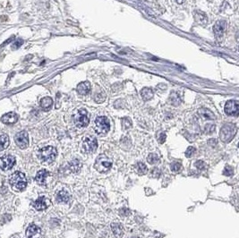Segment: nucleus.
I'll list each match as a JSON object with an SVG mask.
<instances>
[{
  "label": "nucleus",
  "instance_id": "nucleus-1",
  "mask_svg": "<svg viewBox=\"0 0 239 238\" xmlns=\"http://www.w3.org/2000/svg\"><path fill=\"white\" fill-rule=\"evenodd\" d=\"M10 184L13 189L17 191H24L27 186V180L24 174L19 171L13 173L10 177Z\"/></svg>",
  "mask_w": 239,
  "mask_h": 238
},
{
  "label": "nucleus",
  "instance_id": "nucleus-2",
  "mask_svg": "<svg viewBox=\"0 0 239 238\" xmlns=\"http://www.w3.org/2000/svg\"><path fill=\"white\" fill-rule=\"evenodd\" d=\"M237 133V126L234 124H226L222 126L219 138L223 142H229Z\"/></svg>",
  "mask_w": 239,
  "mask_h": 238
},
{
  "label": "nucleus",
  "instance_id": "nucleus-3",
  "mask_svg": "<svg viewBox=\"0 0 239 238\" xmlns=\"http://www.w3.org/2000/svg\"><path fill=\"white\" fill-rule=\"evenodd\" d=\"M94 168L98 172L102 174L108 172L112 168V161L106 155H100L94 163Z\"/></svg>",
  "mask_w": 239,
  "mask_h": 238
},
{
  "label": "nucleus",
  "instance_id": "nucleus-4",
  "mask_svg": "<svg viewBox=\"0 0 239 238\" xmlns=\"http://www.w3.org/2000/svg\"><path fill=\"white\" fill-rule=\"evenodd\" d=\"M57 155V151L56 148L52 146H46L42 149H40L39 151V157L40 159L47 163H50L55 160Z\"/></svg>",
  "mask_w": 239,
  "mask_h": 238
},
{
  "label": "nucleus",
  "instance_id": "nucleus-5",
  "mask_svg": "<svg viewBox=\"0 0 239 238\" xmlns=\"http://www.w3.org/2000/svg\"><path fill=\"white\" fill-rule=\"evenodd\" d=\"M96 133L102 135L106 134L110 130V124L108 119L106 117H98L95 119V126H94Z\"/></svg>",
  "mask_w": 239,
  "mask_h": 238
},
{
  "label": "nucleus",
  "instance_id": "nucleus-6",
  "mask_svg": "<svg viewBox=\"0 0 239 238\" xmlns=\"http://www.w3.org/2000/svg\"><path fill=\"white\" fill-rule=\"evenodd\" d=\"M74 124L79 128L87 126L90 122L88 112L84 108H81L79 110H77V112L74 116Z\"/></svg>",
  "mask_w": 239,
  "mask_h": 238
},
{
  "label": "nucleus",
  "instance_id": "nucleus-7",
  "mask_svg": "<svg viewBox=\"0 0 239 238\" xmlns=\"http://www.w3.org/2000/svg\"><path fill=\"white\" fill-rule=\"evenodd\" d=\"M81 148L85 153H92L98 148L97 139L93 136L84 137L81 142Z\"/></svg>",
  "mask_w": 239,
  "mask_h": 238
},
{
  "label": "nucleus",
  "instance_id": "nucleus-8",
  "mask_svg": "<svg viewBox=\"0 0 239 238\" xmlns=\"http://www.w3.org/2000/svg\"><path fill=\"white\" fill-rule=\"evenodd\" d=\"M225 113L227 116H238L239 104L237 100H228L225 105Z\"/></svg>",
  "mask_w": 239,
  "mask_h": 238
},
{
  "label": "nucleus",
  "instance_id": "nucleus-9",
  "mask_svg": "<svg viewBox=\"0 0 239 238\" xmlns=\"http://www.w3.org/2000/svg\"><path fill=\"white\" fill-rule=\"evenodd\" d=\"M15 165V159L12 155H5L0 159V168L6 171L13 168V167Z\"/></svg>",
  "mask_w": 239,
  "mask_h": 238
},
{
  "label": "nucleus",
  "instance_id": "nucleus-10",
  "mask_svg": "<svg viewBox=\"0 0 239 238\" xmlns=\"http://www.w3.org/2000/svg\"><path fill=\"white\" fill-rule=\"evenodd\" d=\"M15 142L20 149H26L29 145V135L25 131L18 132L15 135Z\"/></svg>",
  "mask_w": 239,
  "mask_h": 238
},
{
  "label": "nucleus",
  "instance_id": "nucleus-11",
  "mask_svg": "<svg viewBox=\"0 0 239 238\" xmlns=\"http://www.w3.org/2000/svg\"><path fill=\"white\" fill-rule=\"evenodd\" d=\"M226 27H227V23L226 21H224V20L218 21L213 26V31H214L215 35L217 37H222L226 31Z\"/></svg>",
  "mask_w": 239,
  "mask_h": 238
},
{
  "label": "nucleus",
  "instance_id": "nucleus-12",
  "mask_svg": "<svg viewBox=\"0 0 239 238\" xmlns=\"http://www.w3.org/2000/svg\"><path fill=\"white\" fill-rule=\"evenodd\" d=\"M1 121L5 124H13L18 121V115L14 112H9L1 117Z\"/></svg>",
  "mask_w": 239,
  "mask_h": 238
},
{
  "label": "nucleus",
  "instance_id": "nucleus-13",
  "mask_svg": "<svg viewBox=\"0 0 239 238\" xmlns=\"http://www.w3.org/2000/svg\"><path fill=\"white\" fill-rule=\"evenodd\" d=\"M49 200L45 198L44 196H41L34 201L33 206L37 211H44L49 207Z\"/></svg>",
  "mask_w": 239,
  "mask_h": 238
},
{
  "label": "nucleus",
  "instance_id": "nucleus-14",
  "mask_svg": "<svg viewBox=\"0 0 239 238\" xmlns=\"http://www.w3.org/2000/svg\"><path fill=\"white\" fill-rule=\"evenodd\" d=\"M27 238H40V229L36 225L31 224L28 226L26 230Z\"/></svg>",
  "mask_w": 239,
  "mask_h": 238
},
{
  "label": "nucleus",
  "instance_id": "nucleus-15",
  "mask_svg": "<svg viewBox=\"0 0 239 238\" xmlns=\"http://www.w3.org/2000/svg\"><path fill=\"white\" fill-rule=\"evenodd\" d=\"M92 90V86H91V83L87 81H82V82H80L77 86V92L79 93L80 95H87L89 94L90 92Z\"/></svg>",
  "mask_w": 239,
  "mask_h": 238
},
{
  "label": "nucleus",
  "instance_id": "nucleus-16",
  "mask_svg": "<svg viewBox=\"0 0 239 238\" xmlns=\"http://www.w3.org/2000/svg\"><path fill=\"white\" fill-rule=\"evenodd\" d=\"M49 175V172L46 169H41L39 172L37 173L36 176H35V180L39 185H45L46 184V180L47 177Z\"/></svg>",
  "mask_w": 239,
  "mask_h": 238
},
{
  "label": "nucleus",
  "instance_id": "nucleus-17",
  "mask_svg": "<svg viewBox=\"0 0 239 238\" xmlns=\"http://www.w3.org/2000/svg\"><path fill=\"white\" fill-rule=\"evenodd\" d=\"M106 97L107 95L105 92L100 87H98V91H95V92L93 94V99L97 103H102L103 101H105Z\"/></svg>",
  "mask_w": 239,
  "mask_h": 238
},
{
  "label": "nucleus",
  "instance_id": "nucleus-18",
  "mask_svg": "<svg viewBox=\"0 0 239 238\" xmlns=\"http://www.w3.org/2000/svg\"><path fill=\"white\" fill-rule=\"evenodd\" d=\"M52 105H53V99L50 97H45V98L40 99V106L45 111L49 110L51 108Z\"/></svg>",
  "mask_w": 239,
  "mask_h": 238
},
{
  "label": "nucleus",
  "instance_id": "nucleus-19",
  "mask_svg": "<svg viewBox=\"0 0 239 238\" xmlns=\"http://www.w3.org/2000/svg\"><path fill=\"white\" fill-rule=\"evenodd\" d=\"M194 19L198 23L201 24V25H206L207 22H208L207 15L201 11H195L194 12Z\"/></svg>",
  "mask_w": 239,
  "mask_h": 238
},
{
  "label": "nucleus",
  "instance_id": "nucleus-20",
  "mask_svg": "<svg viewBox=\"0 0 239 238\" xmlns=\"http://www.w3.org/2000/svg\"><path fill=\"white\" fill-rule=\"evenodd\" d=\"M198 114L200 115V117H201L202 118L208 119V120H214L216 118L215 115L213 114L212 111H211L208 108H200L198 111Z\"/></svg>",
  "mask_w": 239,
  "mask_h": 238
},
{
  "label": "nucleus",
  "instance_id": "nucleus-21",
  "mask_svg": "<svg viewBox=\"0 0 239 238\" xmlns=\"http://www.w3.org/2000/svg\"><path fill=\"white\" fill-rule=\"evenodd\" d=\"M111 228L114 236L117 238H121L124 235V227L120 223H112Z\"/></svg>",
  "mask_w": 239,
  "mask_h": 238
},
{
  "label": "nucleus",
  "instance_id": "nucleus-22",
  "mask_svg": "<svg viewBox=\"0 0 239 238\" xmlns=\"http://www.w3.org/2000/svg\"><path fill=\"white\" fill-rule=\"evenodd\" d=\"M70 200V195L69 193H67V191L65 190H62L60 191L57 195H56V200L58 202H62V203H67Z\"/></svg>",
  "mask_w": 239,
  "mask_h": 238
},
{
  "label": "nucleus",
  "instance_id": "nucleus-23",
  "mask_svg": "<svg viewBox=\"0 0 239 238\" xmlns=\"http://www.w3.org/2000/svg\"><path fill=\"white\" fill-rule=\"evenodd\" d=\"M141 96H142V98L144 100H150V99H151L153 98L154 93H153V91L150 88H143L141 91Z\"/></svg>",
  "mask_w": 239,
  "mask_h": 238
},
{
  "label": "nucleus",
  "instance_id": "nucleus-24",
  "mask_svg": "<svg viewBox=\"0 0 239 238\" xmlns=\"http://www.w3.org/2000/svg\"><path fill=\"white\" fill-rule=\"evenodd\" d=\"M10 143L9 137L6 134H3L0 136V151L5 150Z\"/></svg>",
  "mask_w": 239,
  "mask_h": 238
},
{
  "label": "nucleus",
  "instance_id": "nucleus-25",
  "mask_svg": "<svg viewBox=\"0 0 239 238\" xmlns=\"http://www.w3.org/2000/svg\"><path fill=\"white\" fill-rule=\"evenodd\" d=\"M170 102L174 106H178L181 103V99L177 92H173L170 95Z\"/></svg>",
  "mask_w": 239,
  "mask_h": 238
},
{
  "label": "nucleus",
  "instance_id": "nucleus-26",
  "mask_svg": "<svg viewBox=\"0 0 239 238\" xmlns=\"http://www.w3.org/2000/svg\"><path fill=\"white\" fill-rule=\"evenodd\" d=\"M80 168H81V163L79 160L74 159L70 163V169L72 170V172L77 173L79 172Z\"/></svg>",
  "mask_w": 239,
  "mask_h": 238
},
{
  "label": "nucleus",
  "instance_id": "nucleus-27",
  "mask_svg": "<svg viewBox=\"0 0 239 238\" xmlns=\"http://www.w3.org/2000/svg\"><path fill=\"white\" fill-rule=\"evenodd\" d=\"M135 168H136L137 173H138L139 175H145V174L147 173V171H148L146 166H145L143 163H142V162H139V163H137Z\"/></svg>",
  "mask_w": 239,
  "mask_h": 238
},
{
  "label": "nucleus",
  "instance_id": "nucleus-28",
  "mask_svg": "<svg viewBox=\"0 0 239 238\" xmlns=\"http://www.w3.org/2000/svg\"><path fill=\"white\" fill-rule=\"evenodd\" d=\"M159 156L156 154V153H150L148 158H147V160L150 164L153 165V164H156L157 162H159Z\"/></svg>",
  "mask_w": 239,
  "mask_h": 238
},
{
  "label": "nucleus",
  "instance_id": "nucleus-29",
  "mask_svg": "<svg viewBox=\"0 0 239 238\" xmlns=\"http://www.w3.org/2000/svg\"><path fill=\"white\" fill-rule=\"evenodd\" d=\"M122 126H123L124 129H128V128H130V127L132 126V122H131V120L129 118H127V117L122 119Z\"/></svg>",
  "mask_w": 239,
  "mask_h": 238
},
{
  "label": "nucleus",
  "instance_id": "nucleus-30",
  "mask_svg": "<svg viewBox=\"0 0 239 238\" xmlns=\"http://www.w3.org/2000/svg\"><path fill=\"white\" fill-rule=\"evenodd\" d=\"M204 131H205V133L207 134H211L214 131H215V125L212 124H208L205 125V128H204Z\"/></svg>",
  "mask_w": 239,
  "mask_h": 238
},
{
  "label": "nucleus",
  "instance_id": "nucleus-31",
  "mask_svg": "<svg viewBox=\"0 0 239 238\" xmlns=\"http://www.w3.org/2000/svg\"><path fill=\"white\" fill-rule=\"evenodd\" d=\"M170 167H171V170H172L173 172H178L181 169L182 165L179 162H173Z\"/></svg>",
  "mask_w": 239,
  "mask_h": 238
},
{
  "label": "nucleus",
  "instance_id": "nucleus-32",
  "mask_svg": "<svg viewBox=\"0 0 239 238\" xmlns=\"http://www.w3.org/2000/svg\"><path fill=\"white\" fill-rule=\"evenodd\" d=\"M233 173H234V169H233V168L230 167V166H228V165L225 167V168H224V170H223V174H224L225 175H226V176H230V175H232Z\"/></svg>",
  "mask_w": 239,
  "mask_h": 238
},
{
  "label": "nucleus",
  "instance_id": "nucleus-33",
  "mask_svg": "<svg viewBox=\"0 0 239 238\" xmlns=\"http://www.w3.org/2000/svg\"><path fill=\"white\" fill-rule=\"evenodd\" d=\"M196 151V149L194 148V147H192V146H190L187 150H186V158H190V157H192L193 156V154Z\"/></svg>",
  "mask_w": 239,
  "mask_h": 238
},
{
  "label": "nucleus",
  "instance_id": "nucleus-34",
  "mask_svg": "<svg viewBox=\"0 0 239 238\" xmlns=\"http://www.w3.org/2000/svg\"><path fill=\"white\" fill-rule=\"evenodd\" d=\"M24 43V40L22 39H18L15 42L13 41V43L12 44V49H18Z\"/></svg>",
  "mask_w": 239,
  "mask_h": 238
},
{
  "label": "nucleus",
  "instance_id": "nucleus-35",
  "mask_svg": "<svg viewBox=\"0 0 239 238\" xmlns=\"http://www.w3.org/2000/svg\"><path fill=\"white\" fill-rule=\"evenodd\" d=\"M194 165H195V167H196L199 170H203V169L205 168V167H206V164H205L202 160H198V161H196Z\"/></svg>",
  "mask_w": 239,
  "mask_h": 238
},
{
  "label": "nucleus",
  "instance_id": "nucleus-36",
  "mask_svg": "<svg viewBox=\"0 0 239 238\" xmlns=\"http://www.w3.org/2000/svg\"><path fill=\"white\" fill-rule=\"evenodd\" d=\"M166 138H167L166 134H165L164 132H161V133L159 134V138H158V142H159V143H164L165 141H166Z\"/></svg>",
  "mask_w": 239,
  "mask_h": 238
},
{
  "label": "nucleus",
  "instance_id": "nucleus-37",
  "mask_svg": "<svg viewBox=\"0 0 239 238\" xmlns=\"http://www.w3.org/2000/svg\"><path fill=\"white\" fill-rule=\"evenodd\" d=\"M13 37H12V38H10V39H9V40H6V41H5V43H4V44H3V45H2V46H5V44H7V43H9V42H10V41H11V40H13Z\"/></svg>",
  "mask_w": 239,
  "mask_h": 238
},
{
  "label": "nucleus",
  "instance_id": "nucleus-38",
  "mask_svg": "<svg viewBox=\"0 0 239 238\" xmlns=\"http://www.w3.org/2000/svg\"><path fill=\"white\" fill-rule=\"evenodd\" d=\"M178 4H182L183 2H184V0H176Z\"/></svg>",
  "mask_w": 239,
  "mask_h": 238
},
{
  "label": "nucleus",
  "instance_id": "nucleus-39",
  "mask_svg": "<svg viewBox=\"0 0 239 238\" xmlns=\"http://www.w3.org/2000/svg\"><path fill=\"white\" fill-rule=\"evenodd\" d=\"M133 238H138V237H133Z\"/></svg>",
  "mask_w": 239,
  "mask_h": 238
}]
</instances>
